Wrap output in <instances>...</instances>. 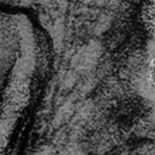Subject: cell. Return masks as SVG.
<instances>
[{
  "mask_svg": "<svg viewBox=\"0 0 155 155\" xmlns=\"http://www.w3.org/2000/svg\"><path fill=\"white\" fill-rule=\"evenodd\" d=\"M143 17L144 21L148 25V29L151 33H153V26H154V4L153 0H149L146 6L143 10Z\"/></svg>",
  "mask_w": 155,
  "mask_h": 155,
  "instance_id": "obj_1",
  "label": "cell"
}]
</instances>
